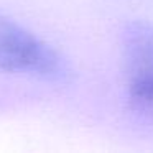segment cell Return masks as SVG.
Returning <instances> with one entry per match:
<instances>
[{
  "label": "cell",
  "instance_id": "obj_1",
  "mask_svg": "<svg viewBox=\"0 0 153 153\" xmlns=\"http://www.w3.org/2000/svg\"><path fill=\"white\" fill-rule=\"evenodd\" d=\"M0 69L48 81H68L71 76L69 64L53 46L4 13H0Z\"/></svg>",
  "mask_w": 153,
  "mask_h": 153
},
{
  "label": "cell",
  "instance_id": "obj_2",
  "mask_svg": "<svg viewBox=\"0 0 153 153\" xmlns=\"http://www.w3.org/2000/svg\"><path fill=\"white\" fill-rule=\"evenodd\" d=\"M120 40L128 81L153 76V25L132 20L125 23Z\"/></svg>",
  "mask_w": 153,
  "mask_h": 153
},
{
  "label": "cell",
  "instance_id": "obj_3",
  "mask_svg": "<svg viewBox=\"0 0 153 153\" xmlns=\"http://www.w3.org/2000/svg\"><path fill=\"white\" fill-rule=\"evenodd\" d=\"M128 97L137 105L153 107V76L128 81Z\"/></svg>",
  "mask_w": 153,
  "mask_h": 153
}]
</instances>
